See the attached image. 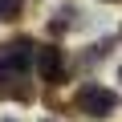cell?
I'll use <instances>...</instances> for the list:
<instances>
[{
	"instance_id": "6da1fadb",
	"label": "cell",
	"mask_w": 122,
	"mask_h": 122,
	"mask_svg": "<svg viewBox=\"0 0 122 122\" xmlns=\"http://www.w3.org/2000/svg\"><path fill=\"white\" fill-rule=\"evenodd\" d=\"M73 106H77V114H86V118H106V114L118 106V94L106 90V86H98V81H86V86L73 94Z\"/></svg>"
},
{
	"instance_id": "7a4b0ae2",
	"label": "cell",
	"mask_w": 122,
	"mask_h": 122,
	"mask_svg": "<svg viewBox=\"0 0 122 122\" xmlns=\"http://www.w3.org/2000/svg\"><path fill=\"white\" fill-rule=\"evenodd\" d=\"M37 69H41V81L61 86L65 81V53H61L57 45H41L37 49Z\"/></svg>"
},
{
	"instance_id": "3957f363",
	"label": "cell",
	"mask_w": 122,
	"mask_h": 122,
	"mask_svg": "<svg viewBox=\"0 0 122 122\" xmlns=\"http://www.w3.org/2000/svg\"><path fill=\"white\" fill-rule=\"evenodd\" d=\"M25 8V0H0V20H16Z\"/></svg>"
},
{
	"instance_id": "277c9868",
	"label": "cell",
	"mask_w": 122,
	"mask_h": 122,
	"mask_svg": "<svg viewBox=\"0 0 122 122\" xmlns=\"http://www.w3.org/2000/svg\"><path fill=\"white\" fill-rule=\"evenodd\" d=\"M106 4H122V0H106Z\"/></svg>"
},
{
	"instance_id": "5b68a950",
	"label": "cell",
	"mask_w": 122,
	"mask_h": 122,
	"mask_svg": "<svg viewBox=\"0 0 122 122\" xmlns=\"http://www.w3.org/2000/svg\"><path fill=\"white\" fill-rule=\"evenodd\" d=\"M45 122H53V118H45Z\"/></svg>"
},
{
	"instance_id": "8992f818",
	"label": "cell",
	"mask_w": 122,
	"mask_h": 122,
	"mask_svg": "<svg viewBox=\"0 0 122 122\" xmlns=\"http://www.w3.org/2000/svg\"><path fill=\"white\" fill-rule=\"evenodd\" d=\"M4 122H12V118H4Z\"/></svg>"
}]
</instances>
